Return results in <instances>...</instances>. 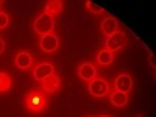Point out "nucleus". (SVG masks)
<instances>
[{"instance_id":"obj_20","label":"nucleus","mask_w":156,"mask_h":117,"mask_svg":"<svg viewBox=\"0 0 156 117\" xmlns=\"http://www.w3.org/2000/svg\"><path fill=\"white\" fill-rule=\"evenodd\" d=\"M100 117H108V115H100Z\"/></svg>"},{"instance_id":"obj_2","label":"nucleus","mask_w":156,"mask_h":117,"mask_svg":"<svg viewBox=\"0 0 156 117\" xmlns=\"http://www.w3.org/2000/svg\"><path fill=\"white\" fill-rule=\"evenodd\" d=\"M126 45V36L123 33H119V31H115L114 34H111L109 37H106V50L109 51H114L115 50H120Z\"/></svg>"},{"instance_id":"obj_6","label":"nucleus","mask_w":156,"mask_h":117,"mask_svg":"<svg viewBox=\"0 0 156 117\" xmlns=\"http://www.w3.org/2000/svg\"><path fill=\"white\" fill-rule=\"evenodd\" d=\"M27 108L30 111H42L45 108V98H42L41 94H31L27 98Z\"/></svg>"},{"instance_id":"obj_18","label":"nucleus","mask_w":156,"mask_h":117,"mask_svg":"<svg viewBox=\"0 0 156 117\" xmlns=\"http://www.w3.org/2000/svg\"><path fill=\"white\" fill-rule=\"evenodd\" d=\"M148 62H150V66L154 69L156 67V64H154V55H150V58H148Z\"/></svg>"},{"instance_id":"obj_3","label":"nucleus","mask_w":156,"mask_h":117,"mask_svg":"<svg viewBox=\"0 0 156 117\" xmlns=\"http://www.w3.org/2000/svg\"><path fill=\"white\" fill-rule=\"evenodd\" d=\"M108 83L103 80V78H97V80H92V81H89V92L90 95H94V97H105L106 92H108Z\"/></svg>"},{"instance_id":"obj_17","label":"nucleus","mask_w":156,"mask_h":117,"mask_svg":"<svg viewBox=\"0 0 156 117\" xmlns=\"http://www.w3.org/2000/svg\"><path fill=\"white\" fill-rule=\"evenodd\" d=\"M8 14L6 12H3V11H0V28H5L6 25H8Z\"/></svg>"},{"instance_id":"obj_4","label":"nucleus","mask_w":156,"mask_h":117,"mask_svg":"<svg viewBox=\"0 0 156 117\" xmlns=\"http://www.w3.org/2000/svg\"><path fill=\"white\" fill-rule=\"evenodd\" d=\"M133 87V80L128 73H120L119 76L115 78V90L119 92H129Z\"/></svg>"},{"instance_id":"obj_7","label":"nucleus","mask_w":156,"mask_h":117,"mask_svg":"<svg viewBox=\"0 0 156 117\" xmlns=\"http://www.w3.org/2000/svg\"><path fill=\"white\" fill-rule=\"evenodd\" d=\"M53 66L48 62H42V64H39V66H36L34 72H33V76L36 78V80H45L47 76H50L51 73H53Z\"/></svg>"},{"instance_id":"obj_15","label":"nucleus","mask_w":156,"mask_h":117,"mask_svg":"<svg viewBox=\"0 0 156 117\" xmlns=\"http://www.w3.org/2000/svg\"><path fill=\"white\" fill-rule=\"evenodd\" d=\"M11 87V80L5 72H0V92H6Z\"/></svg>"},{"instance_id":"obj_11","label":"nucleus","mask_w":156,"mask_h":117,"mask_svg":"<svg viewBox=\"0 0 156 117\" xmlns=\"http://www.w3.org/2000/svg\"><path fill=\"white\" fill-rule=\"evenodd\" d=\"M31 62H33V58H31V55L28 53V51H20V53H17V56H16V66L19 69H25V70H27L31 66Z\"/></svg>"},{"instance_id":"obj_8","label":"nucleus","mask_w":156,"mask_h":117,"mask_svg":"<svg viewBox=\"0 0 156 117\" xmlns=\"http://www.w3.org/2000/svg\"><path fill=\"white\" fill-rule=\"evenodd\" d=\"M78 75H80L81 80L84 81H92L97 72H95V67L92 66V64H89V62H84L80 66V69H78Z\"/></svg>"},{"instance_id":"obj_1","label":"nucleus","mask_w":156,"mask_h":117,"mask_svg":"<svg viewBox=\"0 0 156 117\" xmlns=\"http://www.w3.org/2000/svg\"><path fill=\"white\" fill-rule=\"evenodd\" d=\"M33 28H34V31L37 34H41V36L51 34V33H53V30H55V19H53V16L42 12V14L37 16V19L34 20Z\"/></svg>"},{"instance_id":"obj_10","label":"nucleus","mask_w":156,"mask_h":117,"mask_svg":"<svg viewBox=\"0 0 156 117\" xmlns=\"http://www.w3.org/2000/svg\"><path fill=\"white\" fill-rule=\"evenodd\" d=\"M117 27H119V22H117L114 17H106L105 20H103V23H101V31H103V34H105L106 37H109L111 34H114L115 31H117Z\"/></svg>"},{"instance_id":"obj_9","label":"nucleus","mask_w":156,"mask_h":117,"mask_svg":"<svg viewBox=\"0 0 156 117\" xmlns=\"http://www.w3.org/2000/svg\"><path fill=\"white\" fill-rule=\"evenodd\" d=\"M59 84H61L59 76H56L53 73H51L50 76H47L45 80H42V89L45 90V92H56V90L59 89Z\"/></svg>"},{"instance_id":"obj_12","label":"nucleus","mask_w":156,"mask_h":117,"mask_svg":"<svg viewBox=\"0 0 156 117\" xmlns=\"http://www.w3.org/2000/svg\"><path fill=\"white\" fill-rule=\"evenodd\" d=\"M111 103H112L114 106H117V108H123V106H126V103H128V94L115 90V92L111 95Z\"/></svg>"},{"instance_id":"obj_5","label":"nucleus","mask_w":156,"mask_h":117,"mask_svg":"<svg viewBox=\"0 0 156 117\" xmlns=\"http://www.w3.org/2000/svg\"><path fill=\"white\" fill-rule=\"evenodd\" d=\"M39 45H41V48L44 51H55L58 48V37L51 33V34H45L41 37V42H39Z\"/></svg>"},{"instance_id":"obj_13","label":"nucleus","mask_w":156,"mask_h":117,"mask_svg":"<svg viewBox=\"0 0 156 117\" xmlns=\"http://www.w3.org/2000/svg\"><path fill=\"white\" fill-rule=\"evenodd\" d=\"M64 8V3L61 0H50V2L45 5V14H50V16H55L58 12H61Z\"/></svg>"},{"instance_id":"obj_19","label":"nucleus","mask_w":156,"mask_h":117,"mask_svg":"<svg viewBox=\"0 0 156 117\" xmlns=\"http://www.w3.org/2000/svg\"><path fill=\"white\" fill-rule=\"evenodd\" d=\"M3 50H5V41H3L2 37H0V55L3 53Z\"/></svg>"},{"instance_id":"obj_16","label":"nucleus","mask_w":156,"mask_h":117,"mask_svg":"<svg viewBox=\"0 0 156 117\" xmlns=\"http://www.w3.org/2000/svg\"><path fill=\"white\" fill-rule=\"evenodd\" d=\"M86 8L92 12V14H100V12L105 11L100 5H97V3H94V2H86Z\"/></svg>"},{"instance_id":"obj_14","label":"nucleus","mask_w":156,"mask_h":117,"mask_svg":"<svg viewBox=\"0 0 156 117\" xmlns=\"http://www.w3.org/2000/svg\"><path fill=\"white\" fill-rule=\"evenodd\" d=\"M97 61L101 64V66H109V64L114 61V53L109 50H100L98 55H97Z\"/></svg>"}]
</instances>
